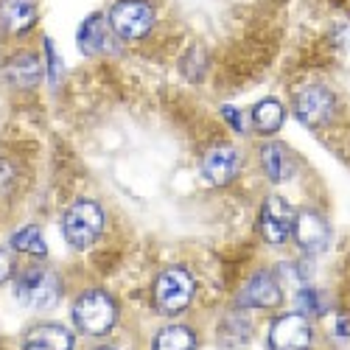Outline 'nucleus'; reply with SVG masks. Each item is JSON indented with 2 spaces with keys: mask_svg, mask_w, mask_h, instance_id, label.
<instances>
[{
  "mask_svg": "<svg viewBox=\"0 0 350 350\" xmlns=\"http://www.w3.org/2000/svg\"><path fill=\"white\" fill-rule=\"evenodd\" d=\"M336 331H339L342 336H350V317H342V319H339V325H336Z\"/></svg>",
  "mask_w": 350,
  "mask_h": 350,
  "instance_id": "obj_24",
  "label": "nucleus"
},
{
  "mask_svg": "<svg viewBox=\"0 0 350 350\" xmlns=\"http://www.w3.org/2000/svg\"><path fill=\"white\" fill-rule=\"evenodd\" d=\"M300 311L303 314H325V300H323V291H317V288H303L300 291Z\"/></svg>",
  "mask_w": 350,
  "mask_h": 350,
  "instance_id": "obj_20",
  "label": "nucleus"
},
{
  "mask_svg": "<svg viewBox=\"0 0 350 350\" xmlns=\"http://www.w3.org/2000/svg\"><path fill=\"white\" fill-rule=\"evenodd\" d=\"M250 118H252V129L258 135H275L286 121V109L278 98H264L252 107Z\"/></svg>",
  "mask_w": 350,
  "mask_h": 350,
  "instance_id": "obj_17",
  "label": "nucleus"
},
{
  "mask_svg": "<svg viewBox=\"0 0 350 350\" xmlns=\"http://www.w3.org/2000/svg\"><path fill=\"white\" fill-rule=\"evenodd\" d=\"M62 297V280L51 269L28 267L14 278V300L31 311H48Z\"/></svg>",
  "mask_w": 350,
  "mask_h": 350,
  "instance_id": "obj_2",
  "label": "nucleus"
},
{
  "mask_svg": "<svg viewBox=\"0 0 350 350\" xmlns=\"http://www.w3.org/2000/svg\"><path fill=\"white\" fill-rule=\"evenodd\" d=\"M334 107H336V98L331 90H325V87H306V90L297 93L295 98V115L297 121L306 124V126H323L331 115H334Z\"/></svg>",
  "mask_w": 350,
  "mask_h": 350,
  "instance_id": "obj_7",
  "label": "nucleus"
},
{
  "mask_svg": "<svg viewBox=\"0 0 350 350\" xmlns=\"http://www.w3.org/2000/svg\"><path fill=\"white\" fill-rule=\"evenodd\" d=\"M12 247H14L17 252L34 255V258H45V255H48V244H45V239H42L40 227H34V224L17 230L14 236H12Z\"/></svg>",
  "mask_w": 350,
  "mask_h": 350,
  "instance_id": "obj_19",
  "label": "nucleus"
},
{
  "mask_svg": "<svg viewBox=\"0 0 350 350\" xmlns=\"http://www.w3.org/2000/svg\"><path fill=\"white\" fill-rule=\"evenodd\" d=\"M291 232H295V241L306 250V252H323L331 241V230L325 224V219L314 213V211H303L295 216V227H291Z\"/></svg>",
  "mask_w": 350,
  "mask_h": 350,
  "instance_id": "obj_13",
  "label": "nucleus"
},
{
  "mask_svg": "<svg viewBox=\"0 0 350 350\" xmlns=\"http://www.w3.org/2000/svg\"><path fill=\"white\" fill-rule=\"evenodd\" d=\"M40 23L34 0H0V28L12 37H23Z\"/></svg>",
  "mask_w": 350,
  "mask_h": 350,
  "instance_id": "obj_12",
  "label": "nucleus"
},
{
  "mask_svg": "<svg viewBox=\"0 0 350 350\" xmlns=\"http://www.w3.org/2000/svg\"><path fill=\"white\" fill-rule=\"evenodd\" d=\"M3 73L14 90H34L42 81V62L34 51H14L3 65Z\"/></svg>",
  "mask_w": 350,
  "mask_h": 350,
  "instance_id": "obj_11",
  "label": "nucleus"
},
{
  "mask_svg": "<svg viewBox=\"0 0 350 350\" xmlns=\"http://www.w3.org/2000/svg\"><path fill=\"white\" fill-rule=\"evenodd\" d=\"M76 42L81 48V53H98L107 48L109 42V25H107V14H90L81 25H79V34Z\"/></svg>",
  "mask_w": 350,
  "mask_h": 350,
  "instance_id": "obj_16",
  "label": "nucleus"
},
{
  "mask_svg": "<svg viewBox=\"0 0 350 350\" xmlns=\"http://www.w3.org/2000/svg\"><path fill=\"white\" fill-rule=\"evenodd\" d=\"M193 291H196V280L191 278V272L183 267H171L160 272V278L154 280L152 297L163 314H180L191 306Z\"/></svg>",
  "mask_w": 350,
  "mask_h": 350,
  "instance_id": "obj_5",
  "label": "nucleus"
},
{
  "mask_svg": "<svg viewBox=\"0 0 350 350\" xmlns=\"http://www.w3.org/2000/svg\"><path fill=\"white\" fill-rule=\"evenodd\" d=\"M154 20H157V14L149 0H118V3L107 12L109 31H115L126 42L149 37L154 28Z\"/></svg>",
  "mask_w": 350,
  "mask_h": 350,
  "instance_id": "obj_4",
  "label": "nucleus"
},
{
  "mask_svg": "<svg viewBox=\"0 0 350 350\" xmlns=\"http://www.w3.org/2000/svg\"><path fill=\"white\" fill-rule=\"evenodd\" d=\"M23 350H76V336L59 323H42L25 334Z\"/></svg>",
  "mask_w": 350,
  "mask_h": 350,
  "instance_id": "obj_14",
  "label": "nucleus"
},
{
  "mask_svg": "<svg viewBox=\"0 0 350 350\" xmlns=\"http://www.w3.org/2000/svg\"><path fill=\"white\" fill-rule=\"evenodd\" d=\"M258 224H260V236L269 244H283L291 236V227H295V211H291L286 199L269 196L264 202V208H260Z\"/></svg>",
  "mask_w": 350,
  "mask_h": 350,
  "instance_id": "obj_8",
  "label": "nucleus"
},
{
  "mask_svg": "<svg viewBox=\"0 0 350 350\" xmlns=\"http://www.w3.org/2000/svg\"><path fill=\"white\" fill-rule=\"evenodd\" d=\"M241 168V157L232 146H213L202 157V177L211 185H227L236 180V174Z\"/></svg>",
  "mask_w": 350,
  "mask_h": 350,
  "instance_id": "obj_9",
  "label": "nucleus"
},
{
  "mask_svg": "<svg viewBox=\"0 0 350 350\" xmlns=\"http://www.w3.org/2000/svg\"><path fill=\"white\" fill-rule=\"evenodd\" d=\"M269 350H311V325L303 314H283L269 328Z\"/></svg>",
  "mask_w": 350,
  "mask_h": 350,
  "instance_id": "obj_6",
  "label": "nucleus"
},
{
  "mask_svg": "<svg viewBox=\"0 0 350 350\" xmlns=\"http://www.w3.org/2000/svg\"><path fill=\"white\" fill-rule=\"evenodd\" d=\"M98 350H115V347H98Z\"/></svg>",
  "mask_w": 350,
  "mask_h": 350,
  "instance_id": "obj_25",
  "label": "nucleus"
},
{
  "mask_svg": "<svg viewBox=\"0 0 350 350\" xmlns=\"http://www.w3.org/2000/svg\"><path fill=\"white\" fill-rule=\"evenodd\" d=\"M104 230V211L93 199H79L62 216V239L73 250H90Z\"/></svg>",
  "mask_w": 350,
  "mask_h": 350,
  "instance_id": "obj_3",
  "label": "nucleus"
},
{
  "mask_svg": "<svg viewBox=\"0 0 350 350\" xmlns=\"http://www.w3.org/2000/svg\"><path fill=\"white\" fill-rule=\"evenodd\" d=\"M152 350H196V336L185 325H168L157 334Z\"/></svg>",
  "mask_w": 350,
  "mask_h": 350,
  "instance_id": "obj_18",
  "label": "nucleus"
},
{
  "mask_svg": "<svg viewBox=\"0 0 350 350\" xmlns=\"http://www.w3.org/2000/svg\"><path fill=\"white\" fill-rule=\"evenodd\" d=\"M73 323L87 336H104L118 323V303L101 288H87L73 303Z\"/></svg>",
  "mask_w": 350,
  "mask_h": 350,
  "instance_id": "obj_1",
  "label": "nucleus"
},
{
  "mask_svg": "<svg viewBox=\"0 0 350 350\" xmlns=\"http://www.w3.org/2000/svg\"><path fill=\"white\" fill-rule=\"evenodd\" d=\"M221 112H224V118H227V121L232 124V129H239V132L244 129V121H241V112H239V109H232V107H224Z\"/></svg>",
  "mask_w": 350,
  "mask_h": 350,
  "instance_id": "obj_23",
  "label": "nucleus"
},
{
  "mask_svg": "<svg viewBox=\"0 0 350 350\" xmlns=\"http://www.w3.org/2000/svg\"><path fill=\"white\" fill-rule=\"evenodd\" d=\"M14 275V264H12V255L6 250H0V286H3L9 278Z\"/></svg>",
  "mask_w": 350,
  "mask_h": 350,
  "instance_id": "obj_22",
  "label": "nucleus"
},
{
  "mask_svg": "<svg viewBox=\"0 0 350 350\" xmlns=\"http://www.w3.org/2000/svg\"><path fill=\"white\" fill-rule=\"evenodd\" d=\"M280 300H283V291L272 272L252 275L239 295L241 308H275V306H280Z\"/></svg>",
  "mask_w": 350,
  "mask_h": 350,
  "instance_id": "obj_10",
  "label": "nucleus"
},
{
  "mask_svg": "<svg viewBox=\"0 0 350 350\" xmlns=\"http://www.w3.org/2000/svg\"><path fill=\"white\" fill-rule=\"evenodd\" d=\"M45 56H48V62H45V76L51 79V84H56V81H59V76H62V62H59V56H56L53 40H45Z\"/></svg>",
  "mask_w": 350,
  "mask_h": 350,
  "instance_id": "obj_21",
  "label": "nucleus"
},
{
  "mask_svg": "<svg viewBox=\"0 0 350 350\" xmlns=\"http://www.w3.org/2000/svg\"><path fill=\"white\" fill-rule=\"evenodd\" d=\"M260 168H264V174L272 183H288L297 171L295 154H291V149L283 143H267L264 149H260Z\"/></svg>",
  "mask_w": 350,
  "mask_h": 350,
  "instance_id": "obj_15",
  "label": "nucleus"
}]
</instances>
